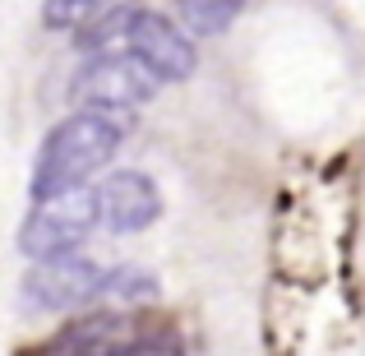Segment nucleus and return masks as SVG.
<instances>
[{"label":"nucleus","mask_w":365,"mask_h":356,"mask_svg":"<svg viewBox=\"0 0 365 356\" xmlns=\"http://www.w3.org/2000/svg\"><path fill=\"white\" fill-rule=\"evenodd\" d=\"M125 130H130V116H125V111L79 107L74 116H65L42 139V153H37V162H33V180H28L33 204L37 199H51V195H65V190L83 185L93 171H102L111 162V153L120 148Z\"/></svg>","instance_id":"f257e3e1"},{"label":"nucleus","mask_w":365,"mask_h":356,"mask_svg":"<svg viewBox=\"0 0 365 356\" xmlns=\"http://www.w3.org/2000/svg\"><path fill=\"white\" fill-rule=\"evenodd\" d=\"M93 227H98V190L74 185L65 195L37 199V208L19 227V250L33 264L37 259H61V255H74Z\"/></svg>","instance_id":"f03ea898"},{"label":"nucleus","mask_w":365,"mask_h":356,"mask_svg":"<svg viewBox=\"0 0 365 356\" xmlns=\"http://www.w3.org/2000/svg\"><path fill=\"white\" fill-rule=\"evenodd\" d=\"M158 74L139 61V56L125 46V51H98L70 83V98L79 107L93 111H134L153 98L158 88Z\"/></svg>","instance_id":"7ed1b4c3"},{"label":"nucleus","mask_w":365,"mask_h":356,"mask_svg":"<svg viewBox=\"0 0 365 356\" xmlns=\"http://www.w3.org/2000/svg\"><path fill=\"white\" fill-rule=\"evenodd\" d=\"M125 46H130L162 83H185L199 65V51H195V42H190V33L180 28V19H167L148 5L130 9Z\"/></svg>","instance_id":"20e7f679"},{"label":"nucleus","mask_w":365,"mask_h":356,"mask_svg":"<svg viewBox=\"0 0 365 356\" xmlns=\"http://www.w3.org/2000/svg\"><path fill=\"white\" fill-rule=\"evenodd\" d=\"M107 278V268L83 259L79 250L61 259H37L33 268L24 273V305L37 315H51V310H74V305L93 301Z\"/></svg>","instance_id":"39448f33"},{"label":"nucleus","mask_w":365,"mask_h":356,"mask_svg":"<svg viewBox=\"0 0 365 356\" xmlns=\"http://www.w3.org/2000/svg\"><path fill=\"white\" fill-rule=\"evenodd\" d=\"M153 333H148V324H143V315L98 310V315H83L70 329L56 333V342L46 347V356H130Z\"/></svg>","instance_id":"423d86ee"},{"label":"nucleus","mask_w":365,"mask_h":356,"mask_svg":"<svg viewBox=\"0 0 365 356\" xmlns=\"http://www.w3.org/2000/svg\"><path fill=\"white\" fill-rule=\"evenodd\" d=\"M98 190V223L111 232H143L162 218V195L143 171H111Z\"/></svg>","instance_id":"0eeeda50"},{"label":"nucleus","mask_w":365,"mask_h":356,"mask_svg":"<svg viewBox=\"0 0 365 356\" xmlns=\"http://www.w3.org/2000/svg\"><path fill=\"white\" fill-rule=\"evenodd\" d=\"M93 301H102L107 310L139 315V310H148V305L158 301V278H148L143 268H134V264H116L107 278H102V287H98Z\"/></svg>","instance_id":"6e6552de"},{"label":"nucleus","mask_w":365,"mask_h":356,"mask_svg":"<svg viewBox=\"0 0 365 356\" xmlns=\"http://www.w3.org/2000/svg\"><path fill=\"white\" fill-rule=\"evenodd\" d=\"M245 0H176V19L190 37H217L236 24Z\"/></svg>","instance_id":"1a4fd4ad"},{"label":"nucleus","mask_w":365,"mask_h":356,"mask_svg":"<svg viewBox=\"0 0 365 356\" xmlns=\"http://www.w3.org/2000/svg\"><path fill=\"white\" fill-rule=\"evenodd\" d=\"M98 9H102V0H46L42 19H46V28H79Z\"/></svg>","instance_id":"9d476101"},{"label":"nucleus","mask_w":365,"mask_h":356,"mask_svg":"<svg viewBox=\"0 0 365 356\" xmlns=\"http://www.w3.org/2000/svg\"><path fill=\"white\" fill-rule=\"evenodd\" d=\"M130 356H180V342L171 338V333H153L148 342H139Z\"/></svg>","instance_id":"9b49d317"}]
</instances>
